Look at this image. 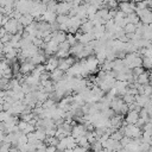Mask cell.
Here are the masks:
<instances>
[{
    "mask_svg": "<svg viewBox=\"0 0 152 152\" xmlns=\"http://www.w3.org/2000/svg\"><path fill=\"white\" fill-rule=\"evenodd\" d=\"M86 133H87V131H86V128H84L83 125H76V126H72V129H71V137H72L74 139H77V138H80V137H83V135H86Z\"/></svg>",
    "mask_w": 152,
    "mask_h": 152,
    "instance_id": "1",
    "label": "cell"
},
{
    "mask_svg": "<svg viewBox=\"0 0 152 152\" xmlns=\"http://www.w3.org/2000/svg\"><path fill=\"white\" fill-rule=\"evenodd\" d=\"M57 68H58V58L57 57H50L45 64V71H48L50 74L53 70H56Z\"/></svg>",
    "mask_w": 152,
    "mask_h": 152,
    "instance_id": "2",
    "label": "cell"
},
{
    "mask_svg": "<svg viewBox=\"0 0 152 152\" xmlns=\"http://www.w3.org/2000/svg\"><path fill=\"white\" fill-rule=\"evenodd\" d=\"M138 119H139V113L138 112H134V110L127 112L126 118H125L127 125H135L137 121H138Z\"/></svg>",
    "mask_w": 152,
    "mask_h": 152,
    "instance_id": "3",
    "label": "cell"
},
{
    "mask_svg": "<svg viewBox=\"0 0 152 152\" xmlns=\"http://www.w3.org/2000/svg\"><path fill=\"white\" fill-rule=\"evenodd\" d=\"M58 43L57 42H55L53 39H51L49 43H46V45H45V53H48V55H52V53H56L57 51H58Z\"/></svg>",
    "mask_w": 152,
    "mask_h": 152,
    "instance_id": "4",
    "label": "cell"
},
{
    "mask_svg": "<svg viewBox=\"0 0 152 152\" xmlns=\"http://www.w3.org/2000/svg\"><path fill=\"white\" fill-rule=\"evenodd\" d=\"M34 68H36V65L34 64H32L31 62H28V61H26V62H23L21 63V65H20V68H19V70H20V72L21 74H30V72H32L33 70H34Z\"/></svg>",
    "mask_w": 152,
    "mask_h": 152,
    "instance_id": "5",
    "label": "cell"
},
{
    "mask_svg": "<svg viewBox=\"0 0 152 152\" xmlns=\"http://www.w3.org/2000/svg\"><path fill=\"white\" fill-rule=\"evenodd\" d=\"M140 86H146V84H150V72L148 71H145L144 74H141L140 76L137 77V81H135Z\"/></svg>",
    "mask_w": 152,
    "mask_h": 152,
    "instance_id": "6",
    "label": "cell"
},
{
    "mask_svg": "<svg viewBox=\"0 0 152 152\" xmlns=\"http://www.w3.org/2000/svg\"><path fill=\"white\" fill-rule=\"evenodd\" d=\"M63 77H64V72H63L62 70H59L58 68H57L56 70H53L52 72H50V78H51V81L59 82Z\"/></svg>",
    "mask_w": 152,
    "mask_h": 152,
    "instance_id": "7",
    "label": "cell"
},
{
    "mask_svg": "<svg viewBox=\"0 0 152 152\" xmlns=\"http://www.w3.org/2000/svg\"><path fill=\"white\" fill-rule=\"evenodd\" d=\"M93 30H94V24L90 20H87L81 25V32L82 33H91Z\"/></svg>",
    "mask_w": 152,
    "mask_h": 152,
    "instance_id": "8",
    "label": "cell"
},
{
    "mask_svg": "<svg viewBox=\"0 0 152 152\" xmlns=\"http://www.w3.org/2000/svg\"><path fill=\"white\" fill-rule=\"evenodd\" d=\"M124 32L125 34H131V33H135V25L133 24H126V26L124 27Z\"/></svg>",
    "mask_w": 152,
    "mask_h": 152,
    "instance_id": "9",
    "label": "cell"
},
{
    "mask_svg": "<svg viewBox=\"0 0 152 152\" xmlns=\"http://www.w3.org/2000/svg\"><path fill=\"white\" fill-rule=\"evenodd\" d=\"M142 59V66L146 68V69H152V58H148V57H141Z\"/></svg>",
    "mask_w": 152,
    "mask_h": 152,
    "instance_id": "10",
    "label": "cell"
},
{
    "mask_svg": "<svg viewBox=\"0 0 152 152\" xmlns=\"http://www.w3.org/2000/svg\"><path fill=\"white\" fill-rule=\"evenodd\" d=\"M66 42H68V44L70 45V48L72 46V45H75L76 44V38H75V36L74 34H70V33H68L66 34Z\"/></svg>",
    "mask_w": 152,
    "mask_h": 152,
    "instance_id": "11",
    "label": "cell"
},
{
    "mask_svg": "<svg viewBox=\"0 0 152 152\" xmlns=\"http://www.w3.org/2000/svg\"><path fill=\"white\" fill-rule=\"evenodd\" d=\"M122 101H124L126 104H129V103L134 102V96H133V95H129V94H125L124 97H122Z\"/></svg>",
    "mask_w": 152,
    "mask_h": 152,
    "instance_id": "12",
    "label": "cell"
},
{
    "mask_svg": "<svg viewBox=\"0 0 152 152\" xmlns=\"http://www.w3.org/2000/svg\"><path fill=\"white\" fill-rule=\"evenodd\" d=\"M142 95L148 96V97L152 96V86H151V84H146V86H144V94H142Z\"/></svg>",
    "mask_w": 152,
    "mask_h": 152,
    "instance_id": "13",
    "label": "cell"
},
{
    "mask_svg": "<svg viewBox=\"0 0 152 152\" xmlns=\"http://www.w3.org/2000/svg\"><path fill=\"white\" fill-rule=\"evenodd\" d=\"M131 141H132V139H131V138H128V137H124V138L120 140V145H121L122 147H126Z\"/></svg>",
    "mask_w": 152,
    "mask_h": 152,
    "instance_id": "14",
    "label": "cell"
},
{
    "mask_svg": "<svg viewBox=\"0 0 152 152\" xmlns=\"http://www.w3.org/2000/svg\"><path fill=\"white\" fill-rule=\"evenodd\" d=\"M142 57L152 58V48H150V49H145V51H144V53H142Z\"/></svg>",
    "mask_w": 152,
    "mask_h": 152,
    "instance_id": "15",
    "label": "cell"
},
{
    "mask_svg": "<svg viewBox=\"0 0 152 152\" xmlns=\"http://www.w3.org/2000/svg\"><path fill=\"white\" fill-rule=\"evenodd\" d=\"M108 5H109V6H110V7H115V6H116V5H118V4H116V2H115V1H110V2H108Z\"/></svg>",
    "mask_w": 152,
    "mask_h": 152,
    "instance_id": "16",
    "label": "cell"
},
{
    "mask_svg": "<svg viewBox=\"0 0 152 152\" xmlns=\"http://www.w3.org/2000/svg\"><path fill=\"white\" fill-rule=\"evenodd\" d=\"M148 152H152V146H150V148H148Z\"/></svg>",
    "mask_w": 152,
    "mask_h": 152,
    "instance_id": "17",
    "label": "cell"
},
{
    "mask_svg": "<svg viewBox=\"0 0 152 152\" xmlns=\"http://www.w3.org/2000/svg\"><path fill=\"white\" fill-rule=\"evenodd\" d=\"M87 152H93V151H87Z\"/></svg>",
    "mask_w": 152,
    "mask_h": 152,
    "instance_id": "18",
    "label": "cell"
}]
</instances>
